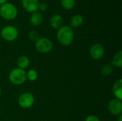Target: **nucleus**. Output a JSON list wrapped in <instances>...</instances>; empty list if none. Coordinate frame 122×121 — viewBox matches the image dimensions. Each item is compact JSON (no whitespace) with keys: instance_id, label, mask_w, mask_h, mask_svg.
Here are the masks:
<instances>
[{"instance_id":"obj_13","label":"nucleus","mask_w":122,"mask_h":121,"mask_svg":"<svg viewBox=\"0 0 122 121\" xmlns=\"http://www.w3.org/2000/svg\"><path fill=\"white\" fill-rule=\"evenodd\" d=\"M29 63H30L29 58L26 56H21L16 60V65L18 66L17 68L23 70L27 68L29 66Z\"/></svg>"},{"instance_id":"obj_12","label":"nucleus","mask_w":122,"mask_h":121,"mask_svg":"<svg viewBox=\"0 0 122 121\" xmlns=\"http://www.w3.org/2000/svg\"><path fill=\"white\" fill-rule=\"evenodd\" d=\"M30 23L31 25L34 26H39L43 21V16L41 12L39 11H36L32 13V14L30 16L29 19Z\"/></svg>"},{"instance_id":"obj_7","label":"nucleus","mask_w":122,"mask_h":121,"mask_svg":"<svg viewBox=\"0 0 122 121\" xmlns=\"http://www.w3.org/2000/svg\"><path fill=\"white\" fill-rule=\"evenodd\" d=\"M105 49L102 44H94L92 45L89 50V54L92 59L94 60H99L104 56Z\"/></svg>"},{"instance_id":"obj_20","label":"nucleus","mask_w":122,"mask_h":121,"mask_svg":"<svg viewBox=\"0 0 122 121\" xmlns=\"http://www.w3.org/2000/svg\"><path fill=\"white\" fill-rule=\"evenodd\" d=\"M85 121H101L100 119L96 116H94V115H90L89 116H87L85 119Z\"/></svg>"},{"instance_id":"obj_21","label":"nucleus","mask_w":122,"mask_h":121,"mask_svg":"<svg viewBox=\"0 0 122 121\" xmlns=\"http://www.w3.org/2000/svg\"><path fill=\"white\" fill-rule=\"evenodd\" d=\"M47 4L44 2H42V3H39V9L41 11H44L47 9Z\"/></svg>"},{"instance_id":"obj_24","label":"nucleus","mask_w":122,"mask_h":121,"mask_svg":"<svg viewBox=\"0 0 122 121\" xmlns=\"http://www.w3.org/2000/svg\"><path fill=\"white\" fill-rule=\"evenodd\" d=\"M1 90L0 88V97H1Z\"/></svg>"},{"instance_id":"obj_8","label":"nucleus","mask_w":122,"mask_h":121,"mask_svg":"<svg viewBox=\"0 0 122 121\" xmlns=\"http://www.w3.org/2000/svg\"><path fill=\"white\" fill-rule=\"evenodd\" d=\"M108 110L111 114L113 116H119L122 115V101L117 98L112 99L109 101L108 104Z\"/></svg>"},{"instance_id":"obj_2","label":"nucleus","mask_w":122,"mask_h":121,"mask_svg":"<svg viewBox=\"0 0 122 121\" xmlns=\"http://www.w3.org/2000/svg\"><path fill=\"white\" fill-rule=\"evenodd\" d=\"M18 14V9L15 5L6 2L0 6V16L6 20H13Z\"/></svg>"},{"instance_id":"obj_15","label":"nucleus","mask_w":122,"mask_h":121,"mask_svg":"<svg viewBox=\"0 0 122 121\" xmlns=\"http://www.w3.org/2000/svg\"><path fill=\"white\" fill-rule=\"evenodd\" d=\"M113 66L117 68H122V51H119L117 52L112 59V63Z\"/></svg>"},{"instance_id":"obj_9","label":"nucleus","mask_w":122,"mask_h":121,"mask_svg":"<svg viewBox=\"0 0 122 121\" xmlns=\"http://www.w3.org/2000/svg\"><path fill=\"white\" fill-rule=\"evenodd\" d=\"M39 0H22L21 4L23 8L29 13H34L39 9Z\"/></svg>"},{"instance_id":"obj_5","label":"nucleus","mask_w":122,"mask_h":121,"mask_svg":"<svg viewBox=\"0 0 122 121\" xmlns=\"http://www.w3.org/2000/svg\"><path fill=\"white\" fill-rule=\"evenodd\" d=\"M53 43L52 41L45 37L39 38L35 42V48L41 53H47L50 52L53 48Z\"/></svg>"},{"instance_id":"obj_22","label":"nucleus","mask_w":122,"mask_h":121,"mask_svg":"<svg viewBox=\"0 0 122 121\" xmlns=\"http://www.w3.org/2000/svg\"><path fill=\"white\" fill-rule=\"evenodd\" d=\"M8 1V0H0V5L4 4V3H6Z\"/></svg>"},{"instance_id":"obj_14","label":"nucleus","mask_w":122,"mask_h":121,"mask_svg":"<svg viewBox=\"0 0 122 121\" xmlns=\"http://www.w3.org/2000/svg\"><path fill=\"white\" fill-rule=\"evenodd\" d=\"M84 23V18L80 14L74 15L70 19V24L74 28H78L81 26Z\"/></svg>"},{"instance_id":"obj_11","label":"nucleus","mask_w":122,"mask_h":121,"mask_svg":"<svg viewBox=\"0 0 122 121\" xmlns=\"http://www.w3.org/2000/svg\"><path fill=\"white\" fill-rule=\"evenodd\" d=\"M64 19L63 17L59 14H54L50 19V24L52 28L59 29L63 26Z\"/></svg>"},{"instance_id":"obj_1","label":"nucleus","mask_w":122,"mask_h":121,"mask_svg":"<svg viewBox=\"0 0 122 121\" xmlns=\"http://www.w3.org/2000/svg\"><path fill=\"white\" fill-rule=\"evenodd\" d=\"M74 38V33L71 26H62L56 33V39L58 42L64 46H69Z\"/></svg>"},{"instance_id":"obj_10","label":"nucleus","mask_w":122,"mask_h":121,"mask_svg":"<svg viewBox=\"0 0 122 121\" xmlns=\"http://www.w3.org/2000/svg\"><path fill=\"white\" fill-rule=\"evenodd\" d=\"M113 93L115 98L118 100L122 101V79L119 78L115 81L113 85Z\"/></svg>"},{"instance_id":"obj_4","label":"nucleus","mask_w":122,"mask_h":121,"mask_svg":"<svg viewBox=\"0 0 122 121\" xmlns=\"http://www.w3.org/2000/svg\"><path fill=\"white\" fill-rule=\"evenodd\" d=\"M1 36L6 41H14L19 36V31L14 26H5L1 31Z\"/></svg>"},{"instance_id":"obj_6","label":"nucleus","mask_w":122,"mask_h":121,"mask_svg":"<svg viewBox=\"0 0 122 121\" xmlns=\"http://www.w3.org/2000/svg\"><path fill=\"white\" fill-rule=\"evenodd\" d=\"M35 102V98L34 95L29 92H24L21 93L18 98L19 106L24 109L30 108L33 106Z\"/></svg>"},{"instance_id":"obj_17","label":"nucleus","mask_w":122,"mask_h":121,"mask_svg":"<svg viewBox=\"0 0 122 121\" xmlns=\"http://www.w3.org/2000/svg\"><path fill=\"white\" fill-rule=\"evenodd\" d=\"M61 4L64 9L71 10L75 6V0H61Z\"/></svg>"},{"instance_id":"obj_18","label":"nucleus","mask_w":122,"mask_h":121,"mask_svg":"<svg viewBox=\"0 0 122 121\" xmlns=\"http://www.w3.org/2000/svg\"><path fill=\"white\" fill-rule=\"evenodd\" d=\"M38 78V73L34 69H31L26 72V79L30 81H35Z\"/></svg>"},{"instance_id":"obj_23","label":"nucleus","mask_w":122,"mask_h":121,"mask_svg":"<svg viewBox=\"0 0 122 121\" xmlns=\"http://www.w3.org/2000/svg\"><path fill=\"white\" fill-rule=\"evenodd\" d=\"M117 121H122V115L119 116V117H118V119H117Z\"/></svg>"},{"instance_id":"obj_16","label":"nucleus","mask_w":122,"mask_h":121,"mask_svg":"<svg viewBox=\"0 0 122 121\" xmlns=\"http://www.w3.org/2000/svg\"><path fill=\"white\" fill-rule=\"evenodd\" d=\"M114 71V66L111 63H107L104 65L101 68V73L104 76H110Z\"/></svg>"},{"instance_id":"obj_19","label":"nucleus","mask_w":122,"mask_h":121,"mask_svg":"<svg viewBox=\"0 0 122 121\" xmlns=\"http://www.w3.org/2000/svg\"><path fill=\"white\" fill-rule=\"evenodd\" d=\"M28 36H29V39L30 40H31L33 41H35V42L39 39V33L36 31H34V30L31 31L29 33V35Z\"/></svg>"},{"instance_id":"obj_25","label":"nucleus","mask_w":122,"mask_h":121,"mask_svg":"<svg viewBox=\"0 0 122 121\" xmlns=\"http://www.w3.org/2000/svg\"><path fill=\"white\" fill-rule=\"evenodd\" d=\"M56 1H59V0H56Z\"/></svg>"},{"instance_id":"obj_3","label":"nucleus","mask_w":122,"mask_h":121,"mask_svg":"<svg viewBox=\"0 0 122 121\" xmlns=\"http://www.w3.org/2000/svg\"><path fill=\"white\" fill-rule=\"evenodd\" d=\"M9 79L14 85H21L26 81V72L25 70L19 68H14L9 74Z\"/></svg>"}]
</instances>
